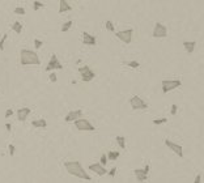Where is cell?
<instances>
[{
	"instance_id": "e0dca14e",
	"label": "cell",
	"mask_w": 204,
	"mask_h": 183,
	"mask_svg": "<svg viewBox=\"0 0 204 183\" xmlns=\"http://www.w3.org/2000/svg\"><path fill=\"white\" fill-rule=\"evenodd\" d=\"M32 126L34 128H46L47 127V122H46V119L45 118H41V119H37V120H33Z\"/></svg>"
},
{
	"instance_id": "4316f807",
	"label": "cell",
	"mask_w": 204,
	"mask_h": 183,
	"mask_svg": "<svg viewBox=\"0 0 204 183\" xmlns=\"http://www.w3.org/2000/svg\"><path fill=\"white\" fill-rule=\"evenodd\" d=\"M166 122H167L166 118H160V119H154L153 124L154 126H160V124H164V123H166Z\"/></svg>"
},
{
	"instance_id": "4dcf8cb0",
	"label": "cell",
	"mask_w": 204,
	"mask_h": 183,
	"mask_svg": "<svg viewBox=\"0 0 204 183\" xmlns=\"http://www.w3.org/2000/svg\"><path fill=\"white\" fill-rule=\"evenodd\" d=\"M48 79H50V81H51V82H56V81H58V76H56V73H55V72H51V73H50V76H48Z\"/></svg>"
},
{
	"instance_id": "ac0fdd59",
	"label": "cell",
	"mask_w": 204,
	"mask_h": 183,
	"mask_svg": "<svg viewBox=\"0 0 204 183\" xmlns=\"http://www.w3.org/2000/svg\"><path fill=\"white\" fill-rule=\"evenodd\" d=\"M195 46H196V43H195L194 41H185L183 42V47H185V50L187 51V54H192L194 53Z\"/></svg>"
},
{
	"instance_id": "9c48e42d",
	"label": "cell",
	"mask_w": 204,
	"mask_h": 183,
	"mask_svg": "<svg viewBox=\"0 0 204 183\" xmlns=\"http://www.w3.org/2000/svg\"><path fill=\"white\" fill-rule=\"evenodd\" d=\"M55 69H63V66H62V63L58 60L56 55L53 54V55H51L50 62H48L47 66H46V71L47 72H51V71H55Z\"/></svg>"
},
{
	"instance_id": "4fadbf2b",
	"label": "cell",
	"mask_w": 204,
	"mask_h": 183,
	"mask_svg": "<svg viewBox=\"0 0 204 183\" xmlns=\"http://www.w3.org/2000/svg\"><path fill=\"white\" fill-rule=\"evenodd\" d=\"M83 43L87 46H96L97 45V38L89 33L84 32L83 33Z\"/></svg>"
},
{
	"instance_id": "277c9868",
	"label": "cell",
	"mask_w": 204,
	"mask_h": 183,
	"mask_svg": "<svg viewBox=\"0 0 204 183\" xmlns=\"http://www.w3.org/2000/svg\"><path fill=\"white\" fill-rule=\"evenodd\" d=\"M74 122H75L76 128H77L79 131H96V127H94L89 120L84 119L83 117H81V118H77V119H76V120H74Z\"/></svg>"
},
{
	"instance_id": "7c38bea8",
	"label": "cell",
	"mask_w": 204,
	"mask_h": 183,
	"mask_svg": "<svg viewBox=\"0 0 204 183\" xmlns=\"http://www.w3.org/2000/svg\"><path fill=\"white\" fill-rule=\"evenodd\" d=\"M89 170H92L93 173H96L97 175H99V177H102V175H105V174H107V170H106L105 166H103V165H101L99 162L89 165Z\"/></svg>"
},
{
	"instance_id": "836d02e7",
	"label": "cell",
	"mask_w": 204,
	"mask_h": 183,
	"mask_svg": "<svg viewBox=\"0 0 204 183\" xmlns=\"http://www.w3.org/2000/svg\"><path fill=\"white\" fill-rule=\"evenodd\" d=\"M115 174H117V167H112L110 171H109V175H110V177H115Z\"/></svg>"
},
{
	"instance_id": "ffe728a7",
	"label": "cell",
	"mask_w": 204,
	"mask_h": 183,
	"mask_svg": "<svg viewBox=\"0 0 204 183\" xmlns=\"http://www.w3.org/2000/svg\"><path fill=\"white\" fill-rule=\"evenodd\" d=\"M106 156H107V160H110V161H117L118 158H119L120 153H119V152H112V151H110Z\"/></svg>"
},
{
	"instance_id": "5bb4252c",
	"label": "cell",
	"mask_w": 204,
	"mask_h": 183,
	"mask_svg": "<svg viewBox=\"0 0 204 183\" xmlns=\"http://www.w3.org/2000/svg\"><path fill=\"white\" fill-rule=\"evenodd\" d=\"M83 117V110H74V111H69L68 114L66 115V118H64V120L66 122H74L76 120L77 118H81Z\"/></svg>"
},
{
	"instance_id": "1f68e13d",
	"label": "cell",
	"mask_w": 204,
	"mask_h": 183,
	"mask_svg": "<svg viewBox=\"0 0 204 183\" xmlns=\"http://www.w3.org/2000/svg\"><path fill=\"white\" fill-rule=\"evenodd\" d=\"M42 45H43V42H42L41 39H34V47L37 48V50L42 47Z\"/></svg>"
},
{
	"instance_id": "603a6c76",
	"label": "cell",
	"mask_w": 204,
	"mask_h": 183,
	"mask_svg": "<svg viewBox=\"0 0 204 183\" xmlns=\"http://www.w3.org/2000/svg\"><path fill=\"white\" fill-rule=\"evenodd\" d=\"M105 26H106V30H107V32L115 33V27H114V24H112L110 20H107V21H106V22H105Z\"/></svg>"
},
{
	"instance_id": "8d00e7d4",
	"label": "cell",
	"mask_w": 204,
	"mask_h": 183,
	"mask_svg": "<svg viewBox=\"0 0 204 183\" xmlns=\"http://www.w3.org/2000/svg\"><path fill=\"white\" fill-rule=\"evenodd\" d=\"M5 128H7L8 132H11V130H12V124H11V123H7V124H5Z\"/></svg>"
},
{
	"instance_id": "2e32d148",
	"label": "cell",
	"mask_w": 204,
	"mask_h": 183,
	"mask_svg": "<svg viewBox=\"0 0 204 183\" xmlns=\"http://www.w3.org/2000/svg\"><path fill=\"white\" fill-rule=\"evenodd\" d=\"M72 11V7L69 5V3L67 0H59V13H66V12Z\"/></svg>"
},
{
	"instance_id": "cb8c5ba5",
	"label": "cell",
	"mask_w": 204,
	"mask_h": 183,
	"mask_svg": "<svg viewBox=\"0 0 204 183\" xmlns=\"http://www.w3.org/2000/svg\"><path fill=\"white\" fill-rule=\"evenodd\" d=\"M43 7H45V4L41 1H37V0H35V1L33 3V9H34V11H39V9H42Z\"/></svg>"
},
{
	"instance_id": "d4e9b609",
	"label": "cell",
	"mask_w": 204,
	"mask_h": 183,
	"mask_svg": "<svg viewBox=\"0 0 204 183\" xmlns=\"http://www.w3.org/2000/svg\"><path fill=\"white\" fill-rule=\"evenodd\" d=\"M13 12H14L16 14H20V16H22V14L26 13V11H25V8H24V7H16Z\"/></svg>"
},
{
	"instance_id": "f546056e",
	"label": "cell",
	"mask_w": 204,
	"mask_h": 183,
	"mask_svg": "<svg viewBox=\"0 0 204 183\" xmlns=\"http://www.w3.org/2000/svg\"><path fill=\"white\" fill-rule=\"evenodd\" d=\"M107 156H106V154H102L101 156V160H99V164H101V165H103V166H106V164H107Z\"/></svg>"
},
{
	"instance_id": "7a4b0ae2",
	"label": "cell",
	"mask_w": 204,
	"mask_h": 183,
	"mask_svg": "<svg viewBox=\"0 0 204 183\" xmlns=\"http://www.w3.org/2000/svg\"><path fill=\"white\" fill-rule=\"evenodd\" d=\"M20 63L21 66H39L41 59H39L38 54L35 51L22 48L20 51Z\"/></svg>"
},
{
	"instance_id": "8fae6325",
	"label": "cell",
	"mask_w": 204,
	"mask_h": 183,
	"mask_svg": "<svg viewBox=\"0 0 204 183\" xmlns=\"http://www.w3.org/2000/svg\"><path fill=\"white\" fill-rule=\"evenodd\" d=\"M165 145H166L169 149H172V151L174 152V153L178 156V157H183V148H182V145L177 144V143L170 141L169 139L165 140Z\"/></svg>"
},
{
	"instance_id": "6da1fadb",
	"label": "cell",
	"mask_w": 204,
	"mask_h": 183,
	"mask_svg": "<svg viewBox=\"0 0 204 183\" xmlns=\"http://www.w3.org/2000/svg\"><path fill=\"white\" fill-rule=\"evenodd\" d=\"M64 167L71 175L77 177V178H83L85 181H92L90 175L85 171L83 165L79 162V161H67V162H64Z\"/></svg>"
},
{
	"instance_id": "83f0119b",
	"label": "cell",
	"mask_w": 204,
	"mask_h": 183,
	"mask_svg": "<svg viewBox=\"0 0 204 183\" xmlns=\"http://www.w3.org/2000/svg\"><path fill=\"white\" fill-rule=\"evenodd\" d=\"M127 66L131 67V68H139V67H140V63L138 62V60H131V62L127 63Z\"/></svg>"
},
{
	"instance_id": "d6a6232c",
	"label": "cell",
	"mask_w": 204,
	"mask_h": 183,
	"mask_svg": "<svg viewBox=\"0 0 204 183\" xmlns=\"http://www.w3.org/2000/svg\"><path fill=\"white\" fill-rule=\"evenodd\" d=\"M177 110H178V106H177V105H173L172 109H170V114H172V115H175V114H177Z\"/></svg>"
},
{
	"instance_id": "d6986e66",
	"label": "cell",
	"mask_w": 204,
	"mask_h": 183,
	"mask_svg": "<svg viewBox=\"0 0 204 183\" xmlns=\"http://www.w3.org/2000/svg\"><path fill=\"white\" fill-rule=\"evenodd\" d=\"M12 30L16 32V34H21V32H22V24H21L20 21L13 22V24H12Z\"/></svg>"
},
{
	"instance_id": "484cf974",
	"label": "cell",
	"mask_w": 204,
	"mask_h": 183,
	"mask_svg": "<svg viewBox=\"0 0 204 183\" xmlns=\"http://www.w3.org/2000/svg\"><path fill=\"white\" fill-rule=\"evenodd\" d=\"M8 35L7 34H3V37L0 38V51L4 50V45H5V41H7Z\"/></svg>"
},
{
	"instance_id": "f1b7e54d",
	"label": "cell",
	"mask_w": 204,
	"mask_h": 183,
	"mask_svg": "<svg viewBox=\"0 0 204 183\" xmlns=\"http://www.w3.org/2000/svg\"><path fill=\"white\" fill-rule=\"evenodd\" d=\"M8 149H9V156H11V157H13L14 152H16V146H14L13 144H9V145H8Z\"/></svg>"
},
{
	"instance_id": "d590c367",
	"label": "cell",
	"mask_w": 204,
	"mask_h": 183,
	"mask_svg": "<svg viewBox=\"0 0 204 183\" xmlns=\"http://www.w3.org/2000/svg\"><path fill=\"white\" fill-rule=\"evenodd\" d=\"M194 182H195V183H200V182H202V174H198Z\"/></svg>"
},
{
	"instance_id": "8992f818",
	"label": "cell",
	"mask_w": 204,
	"mask_h": 183,
	"mask_svg": "<svg viewBox=\"0 0 204 183\" xmlns=\"http://www.w3.org/2000/svg\"><path fill=\"white\" fill-rule=\"evenodd\" d=\"M118 39H120L122 42H124L126 45H130L131 41H132V37H133V30L132 29H124L120 30V32L115 33Z\"/></svg>"
},
{
	"instance_id": "ba28073f",
	"label": "cell",
	"mask_w": 204,
	"mask_h": 183,
	"mask_svg": "<svg viewBox=\"0 0 204 183\" xmlns=\"http://www.w3.org/2000/svg\"><path fill=\"white\" fill-rule=\"evenodd\" d=\"M130 105L133 110H144L148 107V103L145 102L143 98H140L139 96H133L130 99Z\"/></svg>"
},
{
	"instance_id": "9a60e30c",
	"label": "cell",
	"mask_w": 204,
	"mask_h": 183,
	"mask_svg": "<svg viewBox=\"0 0 204 183\" xmlns=\"http://www.w3.org/2000/svg\"><path fill=\"white\" fill-rule=\"evenodd\" d=\"M30 110L29 107H21L17 110V118H19V120L20 122H25L26 120V118L29 117V114H30Z\"/></svg>"
},
{
	"instance_id": "30bf717a",
	"label": "cell",
	"mask_w": 204,
	"mask_h": 183,
	"mask_svg": "<svg viewBox=\"0 0 204 183\" xmlns=\"http://www.w3.org/2000/svg\"><path fill=\"white\" fill-rule=\"evenodd\" d=\"M149 169L151 166L149 165H145L144 169H135V175H136V181L138 182H144L148 179V175H149Z\"/></svg>"
},
{
	"instance_id": "44dd1931",
	"label": "cell",
	"mask_w": 204,
	"mask_h": 183,
	"mask_svg": "<svg viewBox=\"0 0 204 183\" xmlns=\"http://www.w3.org/2000/svg\"><path fill=\"white\" fill-rule=\"evenodd\" d=\"M72 24H74V22H72L71 20H69V21H66V22L62 25V27H60V32H62V33H67V32H68V30L72 27Z\"/></svg>"
},
{
	"instance_id": "52a82bcc",
	"label": "cell",
	"mask_w": 204,
	"mask_h": 183,
	"mask_svg": "<svg viewBox=\"0 0 204 183\" xmlns=\"http://www.w3.org/2000/svg\"><path fill=\"white\" fill-rule=\"evenodd\" d=\"M167 35V27L161 22H156L153 27V32H152V37L153 38H165Z\"/></svg>"
},
{
	"instance_id": "7402d4cb",
	"label": "cell",
	"mask_w": 204,
	"mask_h": 183,
	"mask_svg": "<svg viewBox=\"0 0 204 183\" xmlns=\"http://www.w3.org/2000/svg\"><path fill=\"white\" fill-rule=\"evenodd\" d=\"M115 139H117V143H118V145L120 146V149H126V137L117 136Z\"/></svg>"
},
{
	"instance_id": "e575fe53",
	"label": "cell",
	"mask_w": 204,
	"mask_h": 183,
	"mask_svg": "<svg viewBox=\"0 0 204 183\" xmlns=\"http://www.w3.org/2000/svg\"><path fill=\"white\" fill-rule=\"evenodd\" d=\"M12 114H13V110H12V109H8V110H7V112H5V118L12 117Z\"/></svg>"
},
{
	"instance_id": "3957f363",
	"label": "cell",
	"mask_w": 204,
	"mask_h": 183,
	"mask_svg": "<svg viewBox=\"0 0 204 183\" xmlns=\"http://www.w3.org/2000/svg\"><path fill=\"white\" fill-rule=\"evenodd\" d=\"M79 73L81 76V80L84 82H89L92 81L94 77H96V73H94L93 69L89 68V66H83L79 68Z\"/></svg>"
},
{
	"instance_id": "5b68a950",
	"label": "cell",
	"mask_w": 204,
	"mask_h": 183,
	"mask_svg": "<svg viewBox=\"0 0 204 183\" xmlns=\"http://www.w3.org/2000/svg\"><path fill=\"white\" fill-rule=\"evenodd\" d=\"M182 85L181 80H162V93L166 94L169 92L177 89Z\"/></svg>"
}]
</instances>
